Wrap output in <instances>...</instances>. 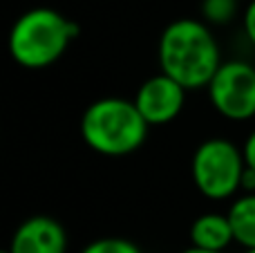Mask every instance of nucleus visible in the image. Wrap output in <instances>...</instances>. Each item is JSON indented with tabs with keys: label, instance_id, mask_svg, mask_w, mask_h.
I'll return each mask as SVG.
<instances>
[{
	"label": "nucleus",
	"instance_id": "1",
	"mask_svg": "<svg viewBox=\"0 0 255 253\" xmlns=\"http://www.w3.org/2000/svg\"><path fill=\"white\" fill-rule=\"evenodd\" d=\"M157 61L163 74L175 79L188 92L208 88L224 63L211 25L197 18H177L163 27Z\"/></svg>",
	"mask_w": 255,
	"mask_h": 253
},
{
	"label": "nucleus",
	"instance_id": "2",
	"mask_svg": "<svg viewBox=\"0 0 255 253\" xmlns=\"http://www.w3.org/2000/svg\"><path fill=\"white\" fill-rule=\"evenodd\" d=\"M79 25L52 7H34L16 18L7 36L13 63L25 70H45L61 61L74 40Z\"/></svg>",
	"mask_w": 255,
	"mask_h": 253
},
{
	"label": "nucleus",
	"instance_id": "3",
	"mask_svg": "<svg viewBox=\"0 0 255 253\" xmlns=\"http://www.w3.org/2000/svg\"><path fill=\"white\" fill-rule=\"evenodd\" d=\"M79 130L90 150L103 157H126L145 143L150 126L139 115L134 101L103 97L85 108Z\"/></svg>",
	"mask_w": 255,
	"mask_h": 253
},
{
	"label": "nucleus",
	"instance_id": "4",
	"mask_svg": "<svg viewBox=\"0 0 255 253\" xmlns=\"http://www.w3.org/2000/svg\"><path fill=\"white\" fill-rule=\"evenodd\" d=\"M247 170L244 152L231 139L211 137L202 141L190 159V179L206 200L222 202L238 197Z\"/></svg>",
	"mask_w": 255,
	"mask_h": 253
},
{
	"label": "nucleus",
	"instance_id": "5",
	"mask_svg": "<svg viewBox=\"0 0 255 253\" xmlns=\"http://www.w3.org/2000/svg\"><path fill=\"white\" fill-rule=\"evenodd\" d=\"M208 101L217 115L229 121L255 117V67L247 61H224L206 88Z\"/></svg>",
	"mask_w": 255,
	"mask_h": 253
},
{
	"label": "nucleus",
	"instance_id": "6",
	"mask_svg": "<svg viewBox=\"0 0 255 253\" xmlns=\"http://www.w3.org/2000/svg\"><path fill=\"white\" fill-rule=\"evenodd\" d=\"M186 94L188 90L184 85L159 72L136 88L132 101H134L139 115L145 119V124L152 128V126L172 124L181 115L186 106Z\"/></svg>",
	"mask_w": 255,
	"mask_h": 253
},
{
	"label": "nucleus",
	"instance_id": "7",
	"mask_svg": "<svg viewBox=\"0 0 255 253\" xmlns=\"http://www.w3.org/2000/svg\"><path fill=\"white\" fill-rule=\"evenodd\" d=\"M65 229L52 215H31L22 220L9 242V253H65Z\"/></svg>",
	"mask_w": 255,
	"mask_h": 253
},
{
	"label": "nucleus",
	"instance_id": "8",
	"mask_svg": "<svg viewBox=\"0 0 255 253\" xmlns=\"http://www.w3.org/2000/svg\"><path fill=\"white\" fill-rule=\"evenodd\" d=\"M190 247L206 251H224L235 242L233 227L229 215L224 213H202L190 224Z\"/></svg>",
	"mask_w": 255,
	"mask_h": 253
},
{
	"label": "nucleus",
	"instance_id": "9",
	"mask_svg": "<svg viewBox=\"0 0 255 253\" xmlns=\"http://www.w3.org/2000/svg\"><path fill=\"white\" fill-rule=\"evenodd\" d=\"M226 215L233 227L235 242L244 249H255V193L238 195Z\"/></svg>",
	"mask_w": 255,
	"mask_h": 253
},
{
	"label": "nucleus",
	"instance_id": "10",
	"mask_svg": "<svg viewBox=\"0 0 255 253\" xmlns=\"http://www.w3.org/2000/svg\"><path fill=\"white\" fill-rule=\"evenodd\" d=\"M240 0H202V18L206 25H229L238 16Z\"/></svg>",
	"mask_w": 255,
	"mask_h": 253
},
{
	"label": "nucleus",
	"instance_id": "11",
	"mask_svg": "<svg viewBox=\"0 0 255 253\" xmlns=\"http://www.w3.org/2000/svg\"><path fill=\"white\" fill-rule=\"evenodd\" d=\"M81 253H143V251L132 240L108 236V238H99V240H92L90 245H85L81 249Z\"/></svg>",
	"mask_w": 255,
	"mask_h": 253
},
{
	"label": "nucleus",
	"instance_id": "12",
	"mask_svg": "<svg viewBox=\"0 0 255 253\" xmlns=\"http://www.w3.org/2000/svg\"><path fill=\"white\" fill-rule=\"evenodd\" d=\"M242 31L249 43L255 47V0H249V4L242 11Z\"/></svg>",
	"mask_w": 255,
	"mask_h": 253
},
{
	"label": "nucleus",
	"instance_id": "13",
	"mask_svg": "<svg viewBox=\"0 0 255 253\" xmlns=\"http://www.w3.org/2000/svg\"><path fill=\"white\" fill-rule=\"evenodd\" d=\"M242 152H244V161H247V168L255 170V130L249 132V137L242 143Z\"/></svg>",
	"mask_w": 255,
	"mask_h": 253
},
{
	"label": "nucleus",
	"instance_id": "14",
	"mask_svg": "<svg viewBox=\"0 0 255 253\" xmlns=\"http://www.w3.org/2000/svg\"><path fill=\"white\" fill-rule=\"evenodd\" d=\"M242 191L244 193H255V170L247 168L242 177Z\"/></svg>",
	"mask_w": 255,
	"mask_h": 253
},
{
	"label": "nucleus",
	"instance_id": "15",
	"mask_svg": "<svg viewBox=\"0 0 255 253\" xmlns=\"http://www.w3.org/2000/svg\"><path fill=\"white\" fill-rule=\"evenodd\" d=\"M181 253H224V251H206V249H197V247H188Z\"/></svg>",
	"mask_w": 255,
	"mask_h": 253
},
{
	"label": "nucleus",
	"instance_id": "16",
	"mask_svg": "<svg viewBox=\"0 0 255 253\" xmlns=\"http://www.w3.org/2000/svg\"><path fill=\"white\" fill-rule=\"evenodd\" d=\"M244 253H255V249H247V251H244Z\"/></svg>",
	"mask_w": 255,
	"mask_h": 253
},
{
	"label": "nucleus",
	"instance_id": "17",
	"mask_svg": "<svg viewBox=\"0 0 255 253\" xmlns=\"http://www.w3.org/2000/svg\"><path fill=\"white\" fill-rule=\"evenodd\" d=\"M0 253H9V249H4V251H0Z\"/></svg>",
	"mask_w": 255,
	"mask_h": 253
}]
</instances>
